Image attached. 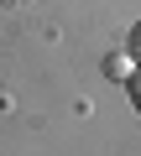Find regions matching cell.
I'll list each match as a JSON object with an SVG mask.
<instances>
[{"label":"cell","instance_id":"1","mask_svg":"<svg viewBox=\"0 0 141 156\" xmlns=\"http://www.w3.org/2000/svg\"><path fill=\"white\" fill-rule=\"evenodd\" d=\"M125 52H131V62H141V21L131 26V37H125Z\"/></svg>","mask_w":141,"mask_h":156},{"label":"cell","instance_id":"2","mask_svg":"<svg viewBox=\"0 0 141 156\" xmlns=\"http://www.w3.org/2000/svg\"><path fill=\"white\" fill-rule=\"evenodd\" d=\"M131 104H136V115H141V62H136V73H131Z\"/></svg>","mask_w":141,"mask_h":156}]
</instances>
